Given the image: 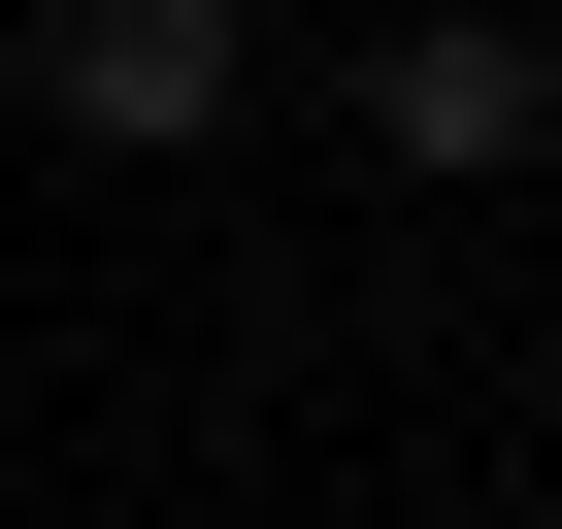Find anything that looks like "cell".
Segmentation results:
<instances>
[{"instance_id":"cell-1","label":"cell","mask_w":562,"mask_h":529,"mask_svg":"<svg viewBox=\"0 0 562 529\" xmlns=\"http://www.w3.org/2000/svg\"><path fill=\"white\" fill-rule=\"evenodd\" d=\"M34 133H100V166L232 133V0H34Z\"/></svg>"},{"instance_id":"cell-2","label":"cell","mask_w":562,"mask_h":529,"mask_svg":"<svg viewBox=\"0 0 562 529\" xmlns=\"http://www.w3.org/2000/svg\"><path fill=\"white\" fill-rule=\"evenodd\" d=\"M364 133L397 166H529L562 133V34H529V0H397V34H364Z\"/></svg>"}]
</instances>
